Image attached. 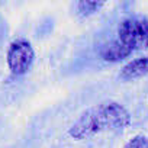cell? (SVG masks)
Wrapping results in <instances>:
<instances>
[{
    "mask_svg": "<svg viewBox=\"0 0 148 148\" xmlns=\"http://www.w3.org/2000/svg\"><path fill=\"white\" fill-rule=\"evenodd\" d=\"M132 52V49L129 47H126L122 41L116 39V41H112V42H108L102 47L100 49V57L105 60V61H112V62H116V61H121L123 58H126L129 54Z\"/></svg>",
    "mask_w": 148,
    "mask_h": 148,
    "instance_id": "obj_4",
    "label": "cell"
},
{
    "mask_svg": "<svg viewBox=\"0 0 148 148\" xmlns=\"http://www.w3.org/2000/svg\"><path fill=\"white\" fill-rule=\"evenodd\" d=\"M129 122V112L121 103L105 102L84 112L68 129V134L74 139H84L102 131L122 129L128 126Z\"/></svg>",
    "mask_w": 148,
    "mask_h": 148,
    "instance_id": "obj_1",
    "label": "cell"
},
{
    "mask_svg": "<svg viewBox=\"0 0 148 148\" xmlns=\"http://www.w3.org/2000/svg\"><path fill=\"white\" fill-rule=\"evenodd\" d=\"M147 74H148V57H142L128 62L122 68L119 76L122 80H134V79L144 77Z\"/></svg>",
    "mask_w": 148,
    "mask_h": 148,
    "instance_id": "obj_5",
    "label": "cell"
},
{
    "mask_svg": "<svg viewBox=\"0 0 148 148\" xmlns=\"http://www.w3.org/2000/svg\"><path fill=\"white\" fill-rule=\"evenodd\" d=\"M125 148H148V138L144 135H136L125 145Z\"/></svg>",
    "mask_w": 148,
    "mask_h": 148,
    "instance_id": "obj_7",
    "label": "cell"
},
{
    "mask_svg": "<svg viewBox=\"0 0 148 148\" xmlns=\"http://www.w3.org/2000/svg\"><path fill=\"white\" fill-rule=\"evenodd\" d=\"M119 41L131 49H148V21L141 18H128L118 28Z\"/></svg>",
    "mask_w": 148,
    "mask_h": 148,
    "instance_id": "obj_2",
    "label": "cell"
},
{
    "mask_svg": "<svg viewBox=\"0 0 148 148\" xmlns=\"http://www.w3.org/2000/svg\"><path fill=\"white\" fill-rule=\"evenodd\" d=\"M34 60H35V52L29 41L21 38L9 45L8 65L15 76H22V74L28 73L34 64Z\"/></svg>",
    "mask_w": 148,
    "mask_h": 148,
    "instance_id": "obj_3",
    "label": "cell"
},
{
    "mask_svg": "<svg viewBox=\"0 0 148 148\" xmlns=\"http://www.w3.org/2000/svg\"><path fill=\"white\" fill-rule=\"evenodd\" d=\"M105 3L103 2H90V0H82V2L77 3L79 10L83 15H92L95 12H97Z\"/></svg>",
    "mask_w": 148,
    "mask_h": 148,
    "instance_id": "obj_6",
    "label": "cell"
}]
</instances>
